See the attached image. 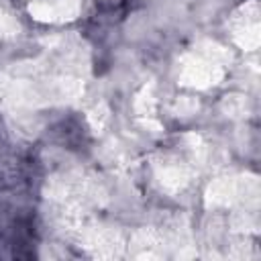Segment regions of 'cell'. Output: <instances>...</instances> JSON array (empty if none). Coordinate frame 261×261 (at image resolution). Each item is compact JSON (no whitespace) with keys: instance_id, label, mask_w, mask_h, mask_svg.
Instances as JSON below:
<instances>
[{"instance_id":"6da1fadb","label":"cell","mask_w":261,"mask_h":261,"mask_svg":"<svg viewBox=\"0 0 261 261\" xmlns=\"http://www.w3.org/2000/svg\"><path fill=\"white\" fill-rule=\"evenodd\" d=\"M133 0H96V6L102 14H108V16H114V14H122L128 10Z\"/></svg>"}]
</instances>
